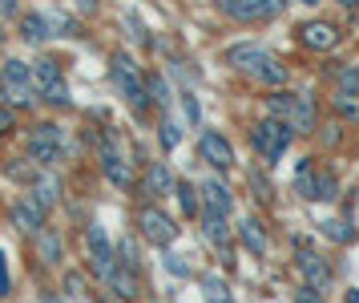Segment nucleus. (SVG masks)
Here are the masks:
<instances>
[{"instance_id":"1","label":"nucleus","mask_w":359,"mask_h":303,"mask_svg":"<svg viewBox=\"0 0 359 303\" xmlns=\"http://www.w3.org/2000/svg\"><path fill=\"white\" fill-rule=\"evenodd\" d=\"M266 113L287 122L294 134H311L315 129V97L307 94H291V89H275L266 97Z\"/></svg>"},{"instance_id":"2","label":"nucleus","mask_w":359,"mask_h":303,"mask_svg":"<svg viewBox=\"0 0 359 303\" xmlns=\"http://www.w3.org/2000/svg\"><path fill=\"white\" fill-rule=\"evenodd\" d=\"M299 138L287 122H278V117H262V122H255V129H250V146H255V154H259L266 166H275V162H283V154L291 150V142Z\"/></svg>"},{"instance_id":"3","label":"nucleus","mask_w":359,"mask_h":303,"mask_svg":"<svg viewBox=\"0 0 359 303\" xmlns=\"http://www.w3.org/2000/svg\"><path fill=\"white\" fill-rule=\"evenodd\" d=\"M109 77H114L117 94L130 101L133 110H142L149 101V77H142L137 73V65H133V57H126V53H117L114 65H109Z\"/></svg>"},{"instance_id":"4","label":"nucleus","mask_w":359,"mask_h":303,"mask_svg":"<svg viewBox=\"0 0 359 303\" xmlns=\"http://www.w3.org/2000/svg\"><path fill=\"white\" fill-rule=\"evenodd\" d=\"M0 77H4V101H13V105H29L36 97V81H33V65L25 61H4L0 65Z\"/></svg>"},{"instance_id":"5","label":"nucleus","mask_w":359,"mask_h":303,"mask_svg":"<svg viewBox=\"0 0 359 303\" xmlns=\"http://www.w3.org/2000/svg\"><path fill=\"white\" fill-rule=\"evenodd\" d=\"M214 4H218V13H226L230 20H238V25L271 20V16H278V8H283V0H214Z\"/></svg>"},{"instance_id":"6","label":"nucleus","mask_w":359,"mask_h":303,"mask_svg":"<svg viewBox=\"0 0 359 303\" xmlns=\"http://www.w3.org/2000/svg\"><path fill=\"white\" fill-rule=\"evenodd\" d=\"M198 158L214 166V170H230L234 166V146L222 129H202L198 134Z\"/></svg>"},{"instance_id":"7","label":"nucleus","mask_w":359,"mask_h":303,"mask_svg":"<svg viewBox=\"0 0 359 303\" xmlns=\"http://www.w3.org/2000/svg\"><path fill=\"white\" fill-rule=\"evenodd\" d=\"M85 247H89V267L97 271V279H109V275L117 271V251H114V243H109V235H105L97 223L89 226Z\"/></svg>"},{"instance_id":"8","label":"nucleus","mask_w":359,"mask_h":303,"mask_svg":"<svg viewBox=\"0 0 359 303\" xmlns=\"http://www.w3.org/2000/svg\"><path fill=\"white\" fill-rule=\"evenodd\" d=\"M137 226H142V239L154 243V247H170V243L178 239V226L170 214H162L158 207H146L137 214Z\"/></svg>"},{"instance_id":"9","label":"nucleus","mask_w":359,"mask_h":303,"mask_svg":"<svg viewBox=\"0 0 359 303\" xmlns=\"http://www.w3.org/2000/svg\"><path fill=\"white\" fill-rule=\"evenodd\" d=\"M299 45L311 49V53H331L339 45V29L331 20H303L299 25Z\"/></svg>"},{"instance_id":"10","label":"nucleus","mask_w":359,"mask_h":303,"mask_svg":"<svg viewBox=\"0 0 359 303\" xmlns=\"http://www.w3.org/2000/svg\"><path fill=\"white\" fill-rule=\"evenodd\" d=\"M101 170H105V178H109L114 186H130V182H133L130 162H126V154L117 150L114 138H105V142H101Z\"/></svg>"},{"instance_id":"11","label":"nucleus","mask_w":359,"mask_h":303,"mask_svg":"<svg viewBox=\"0 0 359 303\" xmlns=\"http://www.w3.org/2000/svg\"><path fill=\"white\" fill-rule=\"evenodd\" d=\"M45 210H49V207H45L36 194H25L17 207H13V226H17V231H29V235H36V231L45 226Z\"/></svg>"},{"instance_id":"12","label":"nucleus","mask_w":359,"mask_h":303,"mask_svg":"<svg viewBox=\"0 0 359 303\" xmlns=\"http://www.w3.org/2000/svg\"><path fill=\"white\" fill-rule=\"evenodd\" d=\"M198 191H202V210H214V214H226L230 219V210H234V194H230V186L222 182V178H206Z\"/></svg>"},{"instance_id":"13","label":"nucleus","mask_w":359,"mask_h":303,"mask_svg":"<svg viewBox=\"0 0 359 303\" xmlns=\"http://www.w3.org/2000/svg\"><path fill=\"white\" fill-rule=\"evenodd\" d=\"M294 267H299V275L307 279L311 288H319V291H323L327 283H331V267H327V259L311 255V251H299V259H294Z\"/></svg>"},{"instance_id":"14","label":"nucleus","mask_w":359,"mask_h":303,"mask_svg":"<svg viewBox=\"0 0 359 303\" xmlns=\"http://www.w3.org/2000/svg\"><path fill=\"white\" fill-rule=\"evenodd\" d=\"M262 57H266V49H262L259 41H238V45L226 49V65L230 69H243V73H250Z\"/></svg>"},{"instance_id":"15","label":"nucleus","mask_w":359,"mask_h":303,"mask_svg":"<svg viewBox=\"0 0 359 303\" xmlns=\"http://www.w3.org/2000/svg\"><path fill=\"white\" fill-rule=\"evenodd\" d=\"M250 77L259 81V85H271V89H283V85L291 81V69H287L283 61H275V57L266 53V57H262V61L255 65V69H250Z\"/></svg>"},{"instance_id":"16","label":"nucleus","mask_w":359,"mask_h":303,"mask_svg":"<svg viewBox=\"0 0 359 303\" xmlns=\"http://www.w3.org/2000/svg\"><path fill=\"white\" fill-rule=\"evenodd\" d=\"M294 194L307 198V202H319V166H315V158L299 162V170H294Z\"/></svg>"},{"instance_id":"17","label":"nucleus","mask_w":359,"mask_h":303,"mask_svg":"<svg viewBox=\"0 0 359 303\" xmlns=\"http://www.w3.org/2000/svg\"><path fill=\"white\" fill-rule=\"evenodd\" d=\"M178 186L174 182V174H170V166L165 162H149V170H146V182H142V191H146V198H158V194H170Z\"/></svg>"},{"instance_id":"18","label":"nucleus","mask_w":359,"mask_h":303,"mask_svg":"<svg viewBox=\"0 0 359 303\" xmlns=\"http://www.w3.org/2000/svg\"><path fill=\"white\" fill-rule=\"evenodd\" d=\"M238 243H243L255 259L266 255V231H262L259 219H243V223H238Z\"/></svg>"},{"instance_id":"19","label":"nucleus","mask_w":359,"mask_h":303,"mask_svg":"<svg viewBox=\"0 0 359 303\" xmlns=\"http://www.w3.org/2000/svg\"><path fill=\"white\" fill-rule=\"evenodd\" d=\"M53 20L49 16H41V13H29V16H20V37L29 41V45H45L53 37Z\"/></svg>"},{"instance_id":"20","label":"nucleus","mask_w":359,"mask_h":303,"mask_svg":"<svg viewBox=\"0 0 359 303\" xmlns=\"http://www.w3.org/2000/svg\"><path fill=\"white\" fill-rule=\"evenodd\" d=\"M202 235L214 243V247H226L230 243V226H226V214H214V210H202Z\"/></svg>"},{"instance_id":"21","label":"nucleus","mask_w":359,"mask_h":303,"mask_svg":"<svg viewBox=\"0 0 359 303\" xmlns=\"http://www.w3.org/2000/svg\"><path fill=\"white\" fill-rule=\"evenodd\" d=\"M105 283H109V288H114V295L117 299H137V275H133V267H126V263H121V267H117L114 275H109V279H105Z\"/></svg>"},{"instance_id":"22","label":"nucleus","mask_w":359,"mask_h":303,"mask_svg":"<svg viewBox=\"0 0 359 303\" xmlns=\"http://www.w3.org/2000/svg\"><path fill=\"white\" fill-rule=\"evenodd\" d=\"M33 81H36V94H45V89H53V85H61V69H57V61H49V57H41V61H33Z\"/></svg>"},{"instance_id":"23","label":"nucleus","mask_w":359,"mask_h":303,"mask_svg":"<svg viewBox=\"0 0 359 303\" xmlns=\"http://www.w3.org/2000/svg\"><path fill=\"white\" fill-rule=\"evenodd\" d=\"M29 154H33L36 166H57L61 162V142H45V138H29Z\"/></svg>"},{"instance_id":"24","label":"nucleus","mask_w":359,"mask_h":303,"mask_svg":"<svg viewBox=\"0 0 359 303\" xmlns=\"http://www.w3.org/2000/svg\"><path fill=\"white\" fill-rule=\"evenodd\" d=\"M174 194H178L182 214H186V219H194V214H202V191H198L194 182H178V186H174Z\"/></svg>"},{"instance_id":"25","label":"nucleus","mask_w":359,"mask_h":303,"mask_svg":"<svg viewBox=\"0 0 359 303\" xmlns=\"http://www.w3.org/2000/svg\"><path fill=\"white\" fill-rule=\"evenodd\" d=\"M331 110L339 113L343 122H359V94H339V89H335V97H331Z\"/></svg>"},{"instance_id":"26","label":"nucleus","mask_w":359,"mask_h":303,"mask_svg":"<svg viewBox=\"0 0 359 303\" xmlns=\"http://www.w3.org/2000/svg\"><path fill=\"white\" fill-rule=\"evenodd\" d=\"M202 291H206V303H234L222 275H202Z\"/></svg>"},{"instance_id":"27","label":"nucleus","mask_w":359,"mask_h":303,"mask_svg":"<svg viewBox=\"0 0 359 303\" xmlns=\"http://www.w3.org/2000/svg\"><path fill=\"white\" fill-rule=\"evenodd\" d=\"M335 89L339 94H359V65H339L335 69Z\"/></svg>"},{"instance_id":"28","label":"nucleus","mask_w":359,"mask_h":303,"mask_svg":"<svg viewBox=\"0 0 359 303\" xmlns=\"http://www.w3.org/2000/svg\"><path fill=\"white\" fill-rule=\"evenodd\" d=\"M36 235H41V239H36L41 259H45V263H57V259H61V239H57L53 231H36Z\"/></svg>"},{"instance_id":"29","label":"nucleus","mask_w":359,"mask_h":303,"mask_svg":"<svg viewBox=\"0 0 359 303\" xmlns=\"http://www.w3.org/2000/svg\"><path fill=\"white\" fill-rule=\"evenodd\" d=\"M323 235L327 239H335V243H351L355 239V226H347L343 219H331V223H323Z\"/></svg>"},{"instance_id":"30","label":"nucleus","mask_w":359,"mask_h":303,"mask_svg":"<svg viewBox=\"0 0 359 303\" xmlns=\"http://www.w3.org/2000/svg\"><path fill=\"white\" fill-rule=\"evenodd\" d=\"M33 194L45 202V207H53V202H57V194H61V186H57V178H41Z\"/></svg>"},{"instance_id":"31","label":"nucleus","mask_w":359,"mask_h":303,"mask_svg":"<svg viewBox=\"0 0 359 303\" xmlns=\"http://www.w3.org/2000/svg\"><path fill=\"white\" fill-rule=\"evenodd\" d=\"M335 191H339V182H335V170H323L319 166V198H335Z\"/></svg>"},{"instance_id":"32","label":"nucleus","mask_w":359,"mask_h":303,"mask_svg":"<svg viewBox=\"0 0 359 303\" xmlns=\"http://www.w3.org/2000/svg\"><path fill=\"white\" fill-rule=\"evenodd\" d=\"M149 97H154V101H158V105H170V85H165V77H158V73H154V77H149Z\"/></svg>"},{"instance_id":"33","label":"nucleus","mask_w":359,"mask_h":303,"mask_svg":"<svg viewBox=\"0 0 359 303\" xmlns=\"http://www.w3.org/2000/svg\"><path fill=\"white\" fill-rule=\"evenodd\" d=\"M178 142H182L178 122H174V117H162V146H165V150H174Z\"/></svg>"},{"instance_id":"34","label":"nucleus","mask_w":359,"mask_h":303,"mask_svg":"<svg viewBox=\"0 0 359 303\" xmlns=\"http://www.w3.org/2000/svg\"><path fill=\"white\" fill-rule=\"evenodd\" d=\"M182 110H186V122H202V105H198V97L190 94V89H186V94H182Z\"/></svg>"},{"instance_id":"35","label":"nucleus","mask_w":359,"mask_h":303,"mask_svg":"<svg viewBox=\"0 0 359 303\" xmlns=\"http://www.w3.org/2000/svg\"><path fill=\"white\" fill-rule=\"evenodd\" d=\"M41 101H49V105H69V85L61 81V85L45 89V94H41Z\"/></svg>"},{"instance_id":"36","label":"nucleus","mask_w":359,"mask_h":303,"mask_svg":"<svg viewBox=\"0 0 359 303\" xmlns=\"http://www.w3.org/2000/svg\"><path fill=\"white\" fill-rule=\"evenodd\" d=\"M294 303H327V299H323V291H319V288L303 283V288L294 291Z\"/></svg>"},{"instance_id":"37","label":"nucleus","mask_w":359,"mask_h":303,"mask_svg":"<svg viewBox=\"0 0 359 303\" xmlns=\"http://www.w3.org/2000/svg\"><path fill=\"white\" fill-rule=\"evenodd\" d=\"M165 267L174 275H190V263H182V255H165Z\"/></svg>"},{"instance_id":"38","label":"nucleus","mask_w":359,"mask_h":303,"mask_svg":"<svg viewBox=\"0 0 359 303\" xmlns=\"http://www.w3.org/2000/svg\"><path fill=\"white\" fill-rule=\"evenodd\" d=\"M0 295H8V267H4V259H0Z\"/></svg>"},{"instance_id":"39","label":"nucleus","mask_w":359,"mask_h":303,"mask_svg":"<svg viewBox=\"0 0 359 303\" xmlns=\"http://www.w3.org/2000/svg\"><path fill=\"white\" fill-rule=\"evenodd\" d=\"M8 126H13V110H0V134H4Z\"/></svg>"},{"instance_id":"40","label":"nucleus","mask_w":359,"mask_h":303,"mask_svg":"<svg viewBox=\"0 0 359 303\" xmlns=\"http://www.w3.org/2000/svg\"><path fill=\"white\" fill-rule=\"evenodd\" d=\"M0 13H17V0H0Z\"/></svg>"},{"instance_id":"41","label":"nucleus","mask_w":359,"mask_h":303,"mask_svg":"<svg viewBox=\"0 0 359 303\" xmlns=\"http://www.w3.org/2000/svg\"><path fill=\"white\" fill-rule=\"evenodd\" d=\"M77 4H81L85 13H93V8H97V0H77Z\"/></svg>"},{"instance_id":"42","label":"nucleus","mask_w":359,"mask_h":303,"mask_svg":"<svg viewBox=\"0 0 359 303\" xmlns=\"http://www.w3.org/2000/svg\"><path fill=\"white\" fill-rule=\"evenodd\" d=\"M343 8H359V0H339Z\"/></svg>"},{"instance_id":"43","label":"nucleus","mask_w":359,"mask_h":303,"mask_svg":"<svg viewBox=\"0 0 359 303\" xmlns=\"http://www.w3.org/2000/svg\"><path fill=\"white\" fill-rule=\"evenodd\" d=\"M299 4H307V8H315V4H323V0H299Z\"/></svg>"},{"instance_id":"44","label":"nucleus","mask_w":359,"mask_h":303,"mask_svg":"<svg viewBox=\"0 0 359 303\" xmlns=\"http://www.w3.org/2000/svg\"><path fill=\"white\" fill-rule=\"evenodd\" d=\"M347 303H359V291H351V295H347Z\"/></svg>"},{"instance_id":"45","label":"nucleus","mask_w":359,"mask_h":303,"mask_svg":"<svg viewBox=\"0 0 359 303\" xmlns=\"http://www.w3.org/2000/svg\"><path fill=\"white\" fill-rule=\"evenodd\" d=\"M41 303H61V299H57V295H45V299H41Z\"/></svg>"},{"instance_id":"46","label":"nucleus","mask_w":359,"mask_h":303,"mask_svg":"<svg viewBox=\"0 0 359 303\" xmlns=\"http://www.w3.org/2000/svg\"><path fill=\"white\" fill-rule=\"evenodd\" d=\"M0 101H4V77H0Z\"/></svg>"},{"instance_id":"47","label":"nucleus","mask_w":359,"mask_h":303,"mask_svg":"<svg viewBox=\"0 0 359 303\" xmlns=\"http://www.w3.org/2000/svg\"><path fill=\"white\" fill-rule=\"evenodd\" d=\"M0 37H4V29H0Z\"/></svg>"}]
</instances>
